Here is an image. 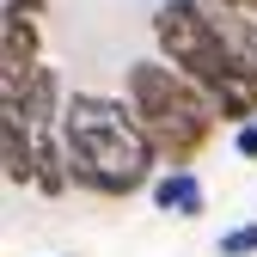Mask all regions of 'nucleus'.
Listing matches in <instances>:
<instances>
[{
	"instance_id": "4",
	"label": "nucleus",
	"mask_w": 257,
	"mask_h": 257,
	"mask_svg": "<svg viewBox=\"0 0 257 257\" xmlns=\"http://www.w3.org/2000/svg\"><path fill=\"white\" fill-rule=\"evenodd\" d=\"M0 104H19L25 122L37 128V135H49V128H61L68 92H61V74H55V68H31L19 86H0Z\"/></svg>"
},
{
	"instance_id": "12",
	"label": "nucleus",
	"mask_w": 257,
	"mask_h": 257,
	"mask_svg": "<svg viewBox=\"0 0 257 257\" xmlns=\"http://www.w3.org/2000/svg\"><path fill=\"white\" fill-rule=\"evenodd\" d=\"M220 7H239V13H257V0H220Z\"/></svg>"
},
{
	"instance_id": "3",
	"label": "nucleus",
	"mask_w": 257,
	"mask_h": 257,
	"mask_svg": "<svg viewBox=\"0 0 257 257\" xmlns=\"http://www.w3.org/2000/svg\"><path fill=\"white\" fill-rule=\"evenodd\" d=\"M147 31H153V55H166L178 74H190L208 98L239 74L233 55H227V43H220V31H214L208 0H159L153 19H147Z\"/></svg>"
},
{
	"instance_id": "8",
	"label": "nucleus",
	"mask_w": 257,
	"mask_h": 257,
	"mask_svg": "<svg viewBox=\"0 0 257 257\" xmlns=\"http://www.w3.org/2000/svg\"><path fill=\"white\" fill-rule=\"evenodd\" d=\"M74 190V166H68V147H61V135L49 128V135H37V196L61 202Z\"/></svg>"
},
{
	"instance_id": "10",
	"label": "nucleus",
	"mask_w": 257,
	"mask_h": 257,
	"mask_svg": "<svg viewBox=\"0 0 257 257\" xmlns=\"http://www.w3.org/2000/svg\"><path fill=\"white\" fill-rule=\"evenodd\" d=\"M233 153H239V159H245V166H257V116H251V122H239V128H233Z\"/></svg>"
},
{
	"instance_id": "1",
	"label": "nucleus",
	"mask_w": 257,
	"mask_h": 257,
	"mask_svg": "<svg viewBox=\"0 0 257 257\" xmlns=\"http://www.w3.org/2000/svg\"><path fill=\"white\" fill-rule=\"evenodd\" d=\"M61 147H68L74 166V190L86 196H141L153 190V178L166 172L159 147L147 141V128L135 122L128 98H104V92H68V110H61Z\"/></svg>"
},
{
	"instance_id": "6",
	"label": "nucleus",
	"mask_w": 257,
	"mask_h": 257,
	"mask_svg": "<svg viewBox=\"0 0 257 257\" xmlns=\"http://www.w3.org/2000/svg\"><path fill=\"white\" fill-rule=\"evenodd\" d=\"M0 172L13 190H37V128L19 104H0Z\"/></svg>"
},
{
	"instance_id": "9",
	"label": "nucleus",
	"mask_w": 257,
	"mask_h": 257,
	"mask_svg": "<svg viewBox=\"0 0 257 257\" xmlns=\"http://www.w3.org/2000/svg\"><path fill=\"white\" fill-rule=\"evenodd\" d=\"M214 257H257V220H239L214 239Z\"/></svg>"
},
{
	"instance_id": "5",
	"label": "nucleus",
	"mask_w": 257,
	"mask_h": 257,
	"mask_svg": "<svg viewBox=\"0 0 257 257\" xmlns=\"http://www.w3.org/2000/svg\"><path fill=\"white\" fill-rule=\"evenodd\" d=\"M31 68H43V25H37V13H0V86H19Z\"/></svg>"
},
{
	"instance_id": "2",
	"label": "nucleus",
	"mask_w": 257,
	"mask_h": 257,
	"mask_svg": "<svg viewBox=\"0 0 257 257\" xmlns=\"http://www.w3.org/2000/svg\"><path fill=\"white\" fill-rule=\"evenodd\" d=\"M122 98H128L135 122L147 128V141L159 147L166 166H196V159L214 147V135H220L214 98L190 74H178L166 55L128 61V68H122Z\"/></svg>"
},
{
	"instance_id": "7",
	"label": "nucleus",
	"mask_w": 257,
	"mask_h": 257,
	"mask_svg": "<svg viewBox=\"0 0 257 257\" xmlns=\"http://www.w3.org/2000/svg\"><path fill=\"white\" fill-rule=\"evenodd\" d=\"M153 208L159 214H172V220H202L208 214V184L196 178V166H166L153 178Z\"/></svg>"
},
{
	"instance_id": "11",
	"label": "nucleus",
	"mask_w": 257,
	"mask_h": 257,
	"mask_svg": "<svg viewBox=\"0 0 257 257\" xmlns=\"http://www.w3.org/2000/svg\"><path fill=\"white\" fill-rule=\"evenodd\" d=\"M49 0H0V13H43Z\"/></svg>"
}]
</instances>
